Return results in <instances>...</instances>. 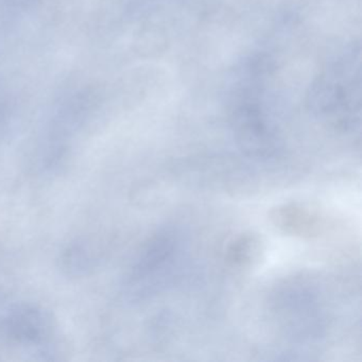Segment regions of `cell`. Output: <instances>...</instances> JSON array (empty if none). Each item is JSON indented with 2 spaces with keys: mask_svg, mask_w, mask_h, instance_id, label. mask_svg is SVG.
<instances>
[{
  "mask_svg": "<svg viewBox=\"0 0 362 362\" xmlns=\"http://www.w3.org/2000/svg\"><path fill=\"white\" fill-rule=\"evenodd\" d=\"M274 64L266 54H254L237 64L228 88V122L235 143L247 158L273 160L283 141L267 107V88Z\"/></svg>",
  "mask_w": 362,
  "mask_h": 362,
  "instance_id": "cell-1",
  "label": "cell"
},
{
  "mask_svg": "<svg viewBox=\"0 0 362 362\" xmlns=\"http://www.w3.org/2000/svg\"><path fill=\"white\" fill-rule=\"evenodd\" d=\"M311 115L339 133H354L361 122V49L343 46L311 82L306 96Z\"/></svg>",
  "mask_w": 362,
  "mask_h": 362,
  "instance_id": "cell-2",
  "label": "cell"
},
{
  "mask_svg": "<svg viewBox=\"0 0 362 362\" xmlns=\"http://www.w3.org/2000/svg\"><path fill=\"white\" fill-rule=\"evenodd\" d=\"M183 243L182 235L173 226L156 230L139 250L124 277V300L139 304L168 286L181 267Z\"/></svg>",
  "mask_w": 362,
  "mask_h": 362,
  "instance_id": "cell-3",
  "label": "cell"
},
{
  "mask_svg": "<svg viewBox=\"0 0 362 362\" xmlns=\"http://www.w3.org/2000/svg\"><path fill=\"white\" fill-rule=\"evenodd\" d=\"M271 311L281 332L298 343L319 341L326 334L325 311L315 286L305 279H288L271 296Z\"/></svg>",
  "mask_w": 362,
  "mask_h": 362,
  "instance_id": "cell-4",
  "label": "cell"
},
{
  "mask_svg": "<svg viewBox=\"0 0 362 362\" xmlns=\"http://www.w3.org/2000/svg\"><path fill=\"white\" fill-rule=\"evenodd\" d=\"M90 99L74 95L57 105L46 122L35 150V166L42 175H52L65 165L71 143L90 112Z\"/></svg>",
  "mask_w": 362,
  "mask_h": 362,
  "instance_id": "cell-5",
  "label": "cell"
},
{
  "mask_svg": "<svg viewBox=\"0 0 362 362\" xmlns=\"http://www.w3.org/2000/svg\"><path fill=\"white\" fill-rule=\"evenodd\" d=\"M54 322L52 315L39 305L27 302H9L0 315V337L47 359L54 354Z\"/></svg>",
  "mask_w": 362,
  "mask_h": 362,
  "instance_id": "cell-6",
  "label": "cell"
},
{
  "mask_svg": "<svg viewBox=\"0 0 362 362\" xmlns=\"http://www.w3.org/2000/svg\"><path fill=\"white\" fill-rule=\"evenodd\" d=\"M269 220L283 234L303 239L320 236L325 228L321 214L300 202H288L271 209Z\"/></svg>",
  "mask_w": 362,
  "mask_h": 362,
  "instance_id": "cell-7",
  "label": "cell"
},
{
  "mask_svg": "<svg viewBox=\"0 0 362 362\" xmlns=\"http://www.w3.org/2000/svg\"><path fill=\"white\" fill-rule=\"evenodd\" d=\"M266 252V245L257 233L245 232L233 238L226 250V266L232 270L247 271L259 264Z\"/></svg>",
  "mask_w": 362,
  "mask_h": 362,
  "instance_id": "cell-8",
  "label": "cell"
},
{
  "mask_svg": "<svg viewBox=\"0 0 362 362\" xmlns=\"http://www.w3.org/2000/svg\"><path fill=\"white\" fill-rule=\"evenodd\" d=\"M98 252L86 240L69 243L59 258L61 271L71 277L88 276L98 266Z\"/></svg>",
  "mask_w": 362,
  "mask_h": 362,
  "instance_id": "cell-9",
  "label": "cell"
},
{
  "mask_svg": "<svg viewBox=\"0 0 362 362\" xmlns=\"http://www.w3.org/2000/svg\"><path fill=\"white\" fill-rule=\"evenodd\" d=\"M37 0H0V26L24 13Z\"/></svg>",
  "mask_w": 362,
  "mask_h": 362,
  "instance_id": "cell-10",
  "label": "cell"
},
{
  "mask_svg": "<svg viewBox=\"0 0 362 362\" xmlns=\"http://www.w3.org/2000/svg\"><path fill=\"white\" fill-rule=\"evenodd\" d=\"M7 302L8 300H6L5 298H3L1 296H0V315H1V313H3L4 308H5Z\"/></svg>",
  "mask_w": 362,
  "mask_h": 362,
  "instance_id": "cell-11",
  "label": "cell"
}]
</instances>
